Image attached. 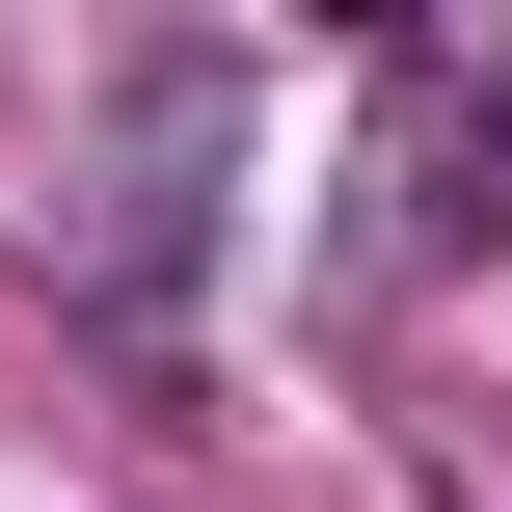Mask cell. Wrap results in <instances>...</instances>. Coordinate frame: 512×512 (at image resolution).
I'll return each instance as SVG.
<instances>
[{"instance_id": "6da1fadb", "label": "cell", "mask_w": 512, "mask_h": 512, "mask_svg": "<svg viewBox=\"0 0 512 512\" xmlns=\"http://www.w3.org/2000/svg\"><path fill=\"white\" fill-rule=\"evenodd\" d=\"M108 108H135V189L81 216V270H108V297H189V243H216V135H243V54H216V27H162Z\"/></svg>"}, {"instance_id": "7a4b0ae2", "label": "cell", "mask_w": 512, "mask_h": 512, "mask_svg": "<svg viewBox=\"0 0 512 512\" xmlns=\"http://www.w3.org/2000/svg\"><path fill=\"white\" fill-rule=\"evenodd\" d=\"M297 27H405V0H297Z\"/></svg>"}]
</instances>
